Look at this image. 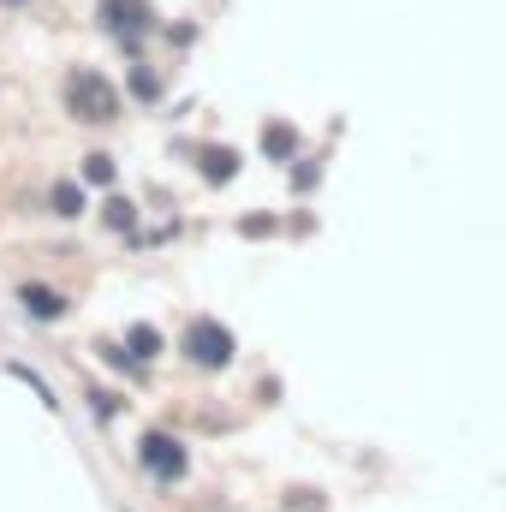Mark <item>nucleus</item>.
I'll return each mask as SVG.
<instances>
[{
	"instance_id": "1",
	"label": "nucleus",
	"mask_w": 506,
	"mask_h": 512,
	"mask_svg": "<svg viewBox=\"0 0 506 512\" xmlns=\"http://www.w3.org/2000/svg\"><path fill=\"white\" fill-rule=\"evenodd\" d=\"M66 108L84 120V126H108L120 114V90L102 78V72H72L66 78Z\"/></svg>"
},
{
	"instance_id": "2",
	"label": "nucleus",
	"mask_w": 506,
	"mask_h": 512,
	"mask_svg": "<svg viewBox=\"0 0 506 512\" xmlns=\"http://www.w3.org/2000/svg\"><path fill=\"white\" fill-rule=\"evenodd\" d=\"M179 352L197 364V370H221V364H233V334L215 322V316H197L191 328H185V340H179Z\"/></svg>"
},
{
	"instance_id": "3",
	"label": "nucleus",
	"mask_w": 506,
	"mask_h": 512,
	"mask_svg": "<svg viewBox=\"0 0 506 512\" xmlns=\"http://www.w3.org/2000/svg\"><path fill=\"white\" fill-rule=\"evenodd\" d=\"M137 459H143V471H149V477H161V483L185 477V447H179L173 435H143Z\"/></svg>"
},
{
	"instance_id": "4",
	"label": "nucleus",
	"mask_w": 506,
	"mask_h": 512,
	"mask_svg": "<svg viewBox=\"0 0 506 512\" xmlns=\"http://www.w3.org/2000/svg\"><path fill=\"white\" fill-rule=\"evenodd\" d=\"M102 18H108V24H114V30H120V36H137V30H149V6H143V0H102Z\"/></svg>"
},
{
	"instance_id": "5",
	"label": "nucleus",
	"mask_w": 506,
	"mask_h": 512,
	"mask_svg": "<svg viewBox=\"0 0 506 512\" xmlns=\"http://www.w3.org/2000/svg\"><path fill=\"white\" fill-rule=\"evenodd\" d=\"M18 304H24L36 322H60V316H66V298H60L54 286H24V292H18Z\"/></svg>"
},
{
	"instance_id": "6",
	"label": "nucleus",
	"mask_w": 506,
	"mask_h": 512,
	"mask_svg": "<svg viewBox=\"0 0 506 512\" xmlns=\"http://www.w3.org/2000/svg\"><path fill=\"white\" fill-rule=\"evenodd\" d=\"M203 173H209V179H233V173H239V155H233V149H209Z\"/></svg>"
},
{
	"instance_id": "7",
	"label": "nucleus",
	"mask_w": 506,
	"mask_h": 512,
	"mask_svg": "<svg viewBox=\"0 0 506 512\" xmlns=\"http://www.w3.org/2000/svg\"><path fill=\"white\" fill-rule=\"evenodd\" d=\"M84 209V191L78 185H54V215H78Z\"/></svg>"
},
{
	"instance_id": "8",
	"label": "nucleus",
	"mask_w": 506,
	"mask_h": 512,
	"mask_svg": "<svg viewBox=\"0 0 506 512\" xmlns=\"http://www.w3.org/2000/svg\"><path fill=\"white\" fill-rule=\"evenodd\" d=\"M161 352V334L155 328H131V358H155Z\"/></svg>"
},
{
	"instance_id": "9",
	"label": "nucleus",
	"mask_w": 506,
	"mask_h": 512,
	"mask_svg": "<svg viewBox=\"0 0 506 512\" xmlns=\"http://www.w3.org/2000/svg\"><path fill=\"white\" fill-rule=\"evenodd\" d=\"M262 149H274V155H292V149H298V137H292V126H274V131H262Z\"/></svg>"
},
{
	"instance_id": "10",
	"label": "nucleus",
	"mask_w": 506,
	"mask_h": 512,
	"mask_svg": "<svg viewBox=\"0 0 506 512\" xmlns=\"http://www.w3.org/2000/svg\"><path fill=\"white\" fill-rule=\"evenodd\" d=\"M84 179H90V185H108V179H114V161H108V155H84Z\"/></svg>"
}]
</instances>
